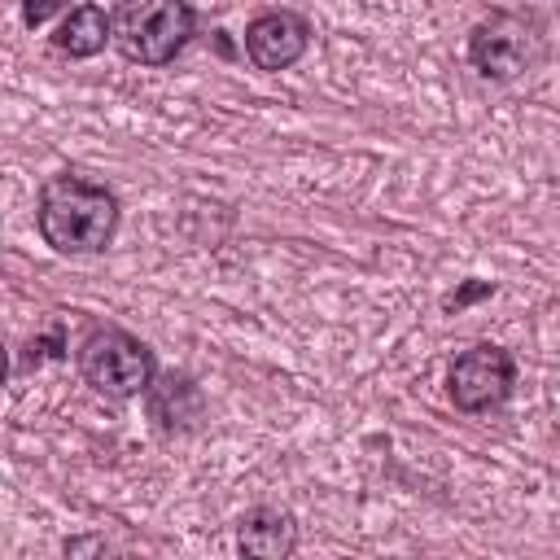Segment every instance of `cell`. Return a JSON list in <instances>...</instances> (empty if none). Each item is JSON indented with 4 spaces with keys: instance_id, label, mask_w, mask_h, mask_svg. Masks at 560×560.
Segmentation results:
<instances>
[{
    "instance_id": "cell-3",
    "label": "cell",
    "mask_w": 560,
    "mask_h": 560,
    "mask_svg": "<svg viewBox=\"0 0 560 560\" xmlns=\"http://www.w3.org/2000/svg\"><path fill=\"white\" fill-rule=\"evenodd\" d=\"M197 13L188 0H118L114 48L136 66H166L192 39Z\"/></svg>"
},
{
    "instance_id": "cell-9",
    "label": "cell",
    "mask_w": 560,
    "mask_h": 560,
    "mask_svg": "<svg viewBox=\"0 0 560 560\" xmlns=\"http://www.w3.org/2000/svg\"><path fill=\"white\" fill-rule=\"evenodd\" d=\"M114 39V13H105L101 4H79L61 18V26L52 31V48L61 57H74V61H88L96 57L105 44Z\"/></svg>"
},
{
    "instance_id": "cell-10",
    "label": "cell",
    "mask_w": 560,
    "mask_h": 560,
    "mask_svg": "<svg viewBox=\"0 0 560 560\" xmlns=\"http://www.w3.org/2000/svg\"><path fill=\"white\" fill-rule=\"evenodd\" d=\"M70 0H22V22L26 26H44L52 13H61Z\"/></svg>"
},
{
    "instance_id": "cell-2",
    "label": "cell",
    "mask_w": 560,
    "mask_h": 560,
    "mask_svg": "<svg viewBox=\"0 0 560 560\" xmlns=\"http://www.w3.org/2000/svg\"><path fill=\"white\" fill-rule=\"evenodd\" d=\"M74 363H79V376L105 394V398H140L149 394L153 376H158V363H153V350L118 328V324H92L74 350Z\"/></svg>"
},
{
    "instance_id": "cell-4",
    "label": "cell",
    "mask_w": 560,
    "mask_h": 560,
    "mask_svg": "<svg viewBox=\"0 0 560 560\" xmlns=\"http://www.w3.org/2000/svg\"><path fill=\"white\" fill-rule=\"evenodd\" d=\"M542 57V35L529 18L521 13H508V9H494L486 13L472 31H468V61L481 79H494V83H508L525 70H534Z\"/></svg>"
},
{
    "instance_id": "cell-7",
    "label": "cell",
    "mask_w": 560,
    "mask_h": 560,
    "mask_svg": "<svg viewBox=\"0 0 560 560\" xmlns=\"http://www.w3.org/2000/svg\"><path fill=\"white\" fill-rule=\"evenodd\" d=\"M201 411H206V398H201V389H197L192 376H184V372L153 376V385H149V416H153V424L162 433H188V429H197Z\"/></svg>"
},
{
    "instance_id": "cell-1",
    "label": "cell",
    "mask_w": 560,
    "mask_h": 560,
    "mask_svg": "<svg viewBox=\"0 0 560 560\" xmlns=\"http://www.w3.org/2000/svg\"><path fill=\"white\" fill-rule=\"evenodd\" d=\"M35 223L57 254H101L118 232V197L79 175H52L39 188Z\"/></svg>"
},
{
    "instance_id": "cell-8",
    "label": "cell",
    "mask_w": 560,
    "mask_h": 560,
    "mask_svg": "<svg viewBox=\"0 0 560 560\" xmlns=\"http://www.w3.org/2000/svg\"><path fill=\"white\" fill-rule=\"evenodd\" d=\"M236 547L258 560H284L298 551V521L280 508H249L236 525Z\"/></svg>"
},
{
    "instance_id": "cell-6",
    "label": "cell",
    "mask_w": 560,
    "mask_h": 560,
    "mask_svg": "<svg viewBox=\"0 0 560 560\" xmlns=\"http://www.w3.org/2000/svg\"><path fill=\"white\" fill-rule=\"evenodd\" d=\"M306 48H311V22L293 9H267L245 26V57L267 74L302 61Z\"/></svg>"
},
{
    "instance_id": "cell-5",
    "label": "cell",
    "mask_w": 560,
    "mask_h": 560,
    "mask_svg": "<svg viewBox=\"0 0 560 560\" xmlns=\"http://www.w3.org/2000/svg\"><path fill=\"white\" fill-rule=\"evenodd\" d=\"M512 389H516V359L503 346L477 341L464 354H455L446 368V394L468 416L503 407L512 398Z\"/></svg>"
},
{
    "instance_id": "cell-11",
    "label": "cell",
    "mask_w": 560,
    "mask_h": 560,
    "mask_svg": "<svg viewBox=\"0 0 560 560\" xmlns=\"http://www.w3.org/2000/svg\"><path fill=\"white\" fill-rule=\"evenodd\" d=\"M490 293H494V284H490V280H468L459 293H451V298H446V306H451V311H459V306H468V302H477V298H490Z\"/></svg>"
}]
</instances>
